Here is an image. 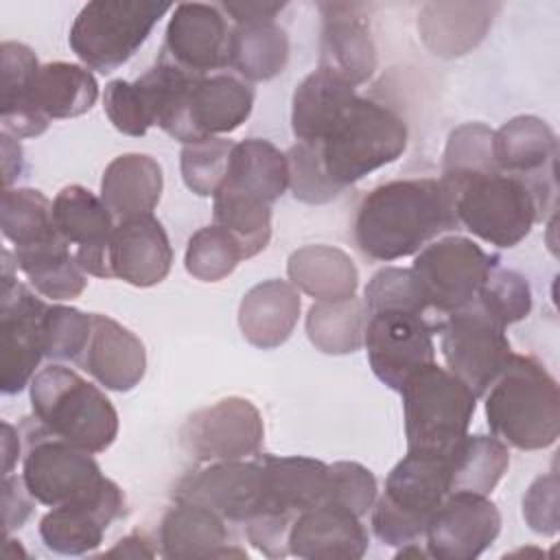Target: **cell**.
<instances>
[{
	"instance_id": "cell-33",
	"label": "cell",
	"mask_w": 560,
	"mask_h": 560,
	"mask_svg": "<svg viewBox=\"0 0 560 560\" xmlns=\"http://www.w3.org/2000/svg\"><path fill=\"white\" fill-rule=\"evenodd\" d=\"M499 4H427L418 18L422 42L440 57H459L475 48Z\"/></svg>"
},
{
	"instance_id": "cell-21",
	"label": "cell",
	"mask_w": 560,
	"mask_h": 560,
	"mask_svg": "<svg viewBox=\"0 0 560 560\" xmlns=\"http://www.w3.org/2000/svg\"><path fill=\"white\" fill-rule=\"evenodd\" d=\"M252 107L254 88L241 77L228 72L197 77L188 94L179 142L230 133L249 118Z\"/></svg>"
},
{
	"instance_id": "cell-35",
	"label": "cell",
	"mask_w": 560,
	"mask_h": 560,
	"mask_svg": "<svg viewBox=\"0 0 560 560\" xmlns=\"http://www.w3.org/2000/svg\"><path fill=\"white\" fill-rule=\"evenodd\" d=\"M354 88L324 70H313L293 92L291 129L298 142L315 144L354 96Z\"/></svg>"
},
{
	"instance_id": "cell-38",
	"label": "cell",
	"mask_w": 560,
	"mask_h": 560,
	"mask_svg": "<svg viewBox=\"0 0 560 560\" xmlns=\"http://www.w3.org/2000/svg\"><path fill=\"white\" fill-rule=\"evenodd\" d=\"M368 308L363 300L315 302L306 313V337L324 354H350L363 346Z\"/></svg>"
},
{
	"instance_id": "cell-48",
	"label": "cell",
	"mask_w": 560,
	"mask_h": 560,
	"mask_svg": "<svg viewBox=\"0 0 560 560\" xmlns=\"http://www.w3.org/2000/svg\"><path fill=\"white\" fill-rule=\"evenodd\" d=\"M284 155L289 162V188L298 201L317 206L341 195V188L326 177L315 144L295 142Z\"/></svg>"
},
{
	"instance_id": "cell-13",
	"label": "cell",
	"mask_w": 560,
	"mask_h": 560,
	"mask_svg": "<svg viewBox=\"0 0 560 560\" xmlns=\"http://www.w3.org/2000/svg\"><path fill=\"white\" fill-rule=\"evenodd\" d=\"M262 416L254 402L228 396L190 413L179 431L182 448L197 462L247 459L260 453Z\"/></svg>"
},
{
	"instance_id": "cell-1",
	"label": "cell",
	"mask_w": 560,
	"mask_h": 560,
	"mask_svg": "<svg viewBox=\"0 0 560 560\" xmlns=\"http://www.w3.org/2000/svg\"><path fill=\"white\" fill-rule=\"evenodd\" d=\"M457 228L453 199L440 177H411L372 188L357 208L352 236L363 256L389 262L416 256Z\"/></svg>"
},
{
	"instance_id": "cell-8",
	"label": "cell",
	"mask_w": 560,
	"mask_h": 560,
	"mask_svg": "<svg viewBox=\"0 0 560 560\" xmlns=\"http://www.w3.org/2000/svg\"><path fill=\"white\" fill-rule=\"evenodd\" d=\"M171 9V2L92 0L77 13L68 44L85 68L109 74L138 52Z\"/></svg>"
},
{
	"instance_id": "cell-17",
	"label": "cell",
	"mask_w": 560,
	"mask_h": 560,
	"mask_svg": "<svg viewBox=\"0 0 560 560\" xmlns=\"http://www.w3.org/2000/svg\"><path fill=\"white\" fill-rule=\"evenodd\" d=\"M122 514L125 494L116 481L105 477L92 494L46 512L39 521V536L55 553L83 556L103 542L107 527Z\"/></svg>"
},
{
	"instance_id": "cell-6",
	"label": "cell",
	"mask_w": 560,
	"mask_h": 560,
	"mask_svg": "<svg viewBox=\"0 0 560 560\" xmlns=\"http://www.w3.org/2000/svg\"><path fill=\"white\" fill-rule=\"evenodd\" d=\"M451 492L448 457L407 451L389 470L385 490L372 505V532L389 547H402L424 538L427 523Z\"/></svg>"
},
{
	"instance_id": "cell-40",
	"label": "cell",
	"mask_w": 560,
	"mask_h": 560,
	"mask_svg": "<svg viewBox=\"0 0 560 560\" xmlns=\"http://www.w3.org/2000/svg\"><path fill=\"white\" fill-rule=\"evenodd\" d=\"M0 228L13 247H28L59 236L52 223V201L37 188H4Z\"/></svg>"
},
{
	"instance_id": "cell-16",
	"label": "cell",
	"mask_w": 560,
	"mask_h": 560,
	"mask_svg": "<svg viewBox=\"0 0 560 560\" xmlns=\"http://www.w3.org/2000/svg\"><path fill=\"white\" fill-rule=\"evenodd\" d=\"M232 26L219 4L179 2L166 24V42L160 59L177 68L208 77L230 66Z\"/></svg>"
},
{
	"instance_id": "cell-25",
	"label": "cell",
	"mask_w": 560,
	"mask_h": 560,
	"mask_svg": "<svg viewBox=\"0 0 560 560\" xmlns=\"http://www.w3.org/2000/svg\"><path fill=\"white\" fill-rule=\"evenodd\" d=\"M160 553L164 558H243L245 551L236 547L228 529V521L214 510L175 501L160 523Z\"/></svg>"
},
{
	"instance_id": "cell-4",
	"label": "cell",
	"mask_w": 560,
	"mask_h": 560,
	"mask_svg": "<svg viewBox=\"0 0 560 560\" xmlns=\"http://www.w3.org/2000/svg\"><path fill=\"white\" fill-rule=\"evenodd\" d=\"M326 177L348 188L407 149V125L389 107L354 94L315 142Z\"/></svg>"
},
{
	"instance_id": "cell-2",
	"label": "cell",
	"mask_w": 560,
	"mask_h": 560,
	"mask_svg": "<svg viewBox=\"0 0 560 560\" xmlns=\"http://www.w3.org/2000/svg\"><path fill=\"white\" fill-rule=\"evenodd\" d=\"M440 182L453 199L459 228L497 247L518 245L551 210L556 195V184L529 182L499 168Z\"/></svg>"
},
{
	"instance_id": "cell-32",
	"label": "cell",
	"mask_w": 560,
	"mask_h": 560,
	"mask_svg": "<svg viewBox=\"0 0 560 560\" xmlns=\"http://www.w3.org/2000/svg\"><path fill=\"white\" fill-rule=\"evenodd\" d=\"M15 269H20L35 293L52 302L74 300L88 287V273L79 267L70 245L61 238H48L37 245L13 249Z\"/></svg>"
},
{
	"instance_id": "cell-30",
	"label": "cell",
	"mask_w": 560,
	"mask_h": 560,
	"mask_svg": "<svg viewBox=\"0 0 560 560\" xmlns=\"http://www.w3.org/2000/svg\"><path fill=\"white\" fill-rule=\"evenodd\" d=\"M287 188L289 162L276 144L262 138H247L234 142L228 173L219 190L247 195L271 206L284 195Z\"/></svg>"
},
{
	"instance_id": "cell-14",
	"label": "cell",
	"mask_w": 560,
	"mask_h": 560,
	"mask_svg": "<svg viewBox=\"0 0 560 560\" xmlns=\"http://www.w3.org/2000/svg\"><path fill=\"white\" fill-rule=\"evenodd\" d=\"M433 326L409 311H378L368 315L363 346L374 376L394 392L422 368L435 363Z\"/></svg>"
},
{
	"instance_id": "cell-28",
	"label": "cell",
	"mask_w": 560,
	"mask_h": 560,
	"mask_svg": "<svg viewBox=\"0 0 560 560\" xmlns=\"http://www.w3.org/2000/svg\"><path fill=\"white\" fill-rule=\"evenodd\" d=\"M300 317V293L287 280H265L254 284L241 300L238 326L243 337L260 348L282 346Z\"/></svg>"
},
{
	"instance_id": "cell-10",
	"label": "cell",
	"mask_w": 560,
	"mask_h": 560,
	"mask_svg": "<svg viewBox=\"0 0 560 560\" xmlns=\"http://www.w3.org/2000/svg\"><path fill=\"white\" fill-rule=\"evenodd\" d=\"M24 431L22 479L37 503L55 508L83 499L105 479L92 453L50 435L35 418L24 422Z\"/></svg>"
},
{
	"instance_id": "cell-9",
	"label": "cell",
	"mask_w": 560,
	"mask_h": 560,
	"mask_svg": "<svg viewBox=\"0 0 560 560\" xmlns=\"http://www.w3.org/2000/svg\"><path fill=\"white\" fill-rule=\"evenodd\" d=\"M499 256L483 252L466 236H444L424 245L411 271L427 298L435 332L442 319L472 304L492 273Z\"/></svg>"
},
{
	"instance_id": "cell-54",
	"label": "cell",
	"mask_w": 560,
	"mask_h": 560,
	"mask_svg": "<svg viewBox=\"0 0 560 560\" xmlns=\"http://www.w3.org/2000/svg\"><path fill=\"white\" fill-rule=\"evenodd\" d=\"M2 166H4V188H11V184L20 177L24 168V155L18 138L2 133Z\"/></svg>"
},
{
	"instance_id": "cell-56",
	"label": "cell",
	"mask_w": 560,
	"mask_h": 560,
	"mask_svg": "<svg viewBox=\"0 0 560 560\" xmlns=\"http://www.w3.org/2000/svg\"><path fill=\"white\" fill-rule=\"evenodd\" d=\"M18 431L9 424L2 422V453H4V475H9L20 457V440Z\"/></svg>"
},
{
	"instance_id": "cell-19",
	"label": "cell",
	"mask_w": 560,
	"mask_h": 560,
	"mask_svg": "<svg viewBox=\"0 0 560 560\" xmlns=\"http://www.w3.org/2000/svg\"><path fill=\"white\" fill-rule=\"evenodd\" d=\"M322 11L317 70L357 88L376 70V46L359 4L326 2Z\"/></svg>"
},
{
	"instance_id": "cell-31",
	"label": "cell",
	"mask_w": 560,
	"mask_h": 560,
	"mask_svg": "<svg viewBox=\"0 0 560 560\" xmlns=\"http://www.w3.org/2000/svg\"><path fill=\"white\" fill-rule=\"evenodd\" d=\"M289 282L317 302H341L357 295L359 271L352 258L332 245H304L289 256Z\"/></svg>"
},
{
	"instance_id": "cell-27",
	"label": "cell",
	"mask_w": 560,
	"mask_h": 560,
	"mask_svg": "<svg viewBox=\"0 0 560 560\" xmlns=\"http://www.w3.org/2000/svg\"><path fill=\"white\" fill-rule=\"evenodd\" d=\"M39 70L37 55L22 42L0 44V122L13 138L42 136L50 120L33 103V81Z\"/></svg>"
},
{
	"instance_id": "cell-41",
	"label": "cell",
	"mask_w": 560,
	"mask_h": 560,
	"mask_svg": "<svg viewBox=\"0 0 560 560\" xmlns=\"http://www.w3.org/2000/svg\"><path fill=\"white\" fill-rule=\"evenodd\" d=\"M212 219L241 245L243 258L260 254L271 238V206L247 195L217 190L212 197Z\"/></svg>"
},
{
	"instance_id": "cell-5",
	"label": "cell",
	"mask_w": 560,
	"mask_h": 560,
	"mask_svg": "<svg viewBox=\"0 0 560 560\" xmlns=\"http://www.w3.org/2000/svg\"><path fill=\"white\" fill-rule=\"evenodd\" d=\"M28 396L33 418L50 435L92 455L114 444L118 413L112 400L72 368L61 363L42 368L28 385Z\"/></svg>"
},
{
	"instance_id": "cell-44",
	"label": "cell",
	"mask_w": 560,
	"mask_h": 560,
	"mask_svg": "<svg viewBox=\"0 0 560 560\" xmlns=\"http://www.w3.org/2000/svg\"><path fill=\"white\" fill-rule=\"evenodd\" d=\"M92 335V313L74 306L48 304L42 317L44 359L79 363Z\"/></svg>"
},
{
	"instance_id": "cell-29",
	"label": "cell",
	"mask_w": 560,
	"mask_h": 560,
	"mask_svg": "<svg viewBox=\"0 0 560 560\" xmlns=\"http://www.w3.org/2000/svg\"><path fill=\"white\" fill-rule=\"evenodd\" d=\"M162 166L144 153L114 158L101 177V199L116 221L153 214L162 197Z\"/></svg>"
},
{
	"instance_id": "cell-22",
	"label": "cell",
	"mask_w": 560,
	"mask_h": 560,
	"mask_svg": "<svg viewBox=\"0 0 560 560\" xmlns=\"http://www.w3.org/2000/svg\"><path fill=\"white\" fill-rule=\"evenodd\" d=\"M107 249L112 278L140 289L160 284L173 265L166 230L153 214L116 221Z\"/></svg>"
},
{
	"instance_id": "cell-43",
	"label": "cell",
	"mask_w": 560,
	"mask_h": 560,
	"mask_svg": "<svg viewBox=\"0 0 560 560\" xmlns=\"http://www.w3.org/2000/svg\"><path fill=\"white\" fill-rule=\"evenodd\" d=\"M363 304L368 315L378 311H409L422 315L435 330L427 298L411 269L385 267L376 271L363 291Z\"/></svg>"
},
{
	"instance_id": "cell-46",
	"label": "cell",
	"mask_w": 560,
	"mask_h": 560,
	"mask_svg": "<svg viewBox=\"0 0 560 560\" xmlns=\"http://www.w3.org/2000/svg\"><path fill=\"white\" fill-rule=\"evenodd\" d=\"M234 142L221 136L188 142L179 153L182 179L199 197H214L221 188Z\"/></svg>"
},
{
	"instance_id": "cell-53",
	"label": "cell",
	"mask_w": 560,
	"mask_h": 560,
	"mask_svg": "<svg viewBox=\"0 0 560 560\" xmlns=\"http://www.w3.org/2000/svg\"><path fill=\"white\" fill-rule=\"evenodd\" d=\"M221 11L232 18L234 26L254 24V22H276V15L287 7V2L269 0H228L219 4Z\"/></svg>"
},
{
	"instance_id": "cell-23",
	"label": "cell",
	"mask_w": 560,
	"mask_h": 560,
	"mask_svg": "<svg viewBox=\"0 0 560 560\" xmlns=\"http://www.w3.org/2000/svg\"><path fill=\"white\" fill-rule=\"evenodd\" d=\"M368 547L361 516L332 503L304 510L289 529V553L304 560H359Z\"/></svg>"
},
{
	"instance_id": "cell-55",
	"label": "cell",
	"mask_w": 560,
	"mask_h": 560,
	"mask_svg": "<svg viewBox=\"0 0 560 560\" xmlns=\"http://www.w3.org/2000/svg\"><path fill=\"white\" fill-rule=\"evenodd\" d=\"M155 551L149 547V538L140 532H133L129 536H125L122 540H118L109 551H105V556H122V558H151Z\"/></svg>"
},
{
	"instance_id": "cell-36",
	"label": "cell",
	"mask_w": 560,
	"mask_h": 560,
	"mask_svg": "<svg viewBox=\"0 0 560 560\" xmlns=\"http://www.w3.org/2000/svg\"><path fill=\"white\" fill-rule=\"evenodd\" d=\"M289 61V37L276 22L238 24L230 39V68L243 81H269Z\"/></svg>"
},
{
	"instance_id": "cell-7",
	"label": "cell",
	"mask_w": 560,
	"mask_h": 560,
	"mask_svg": "<svg viewBox=\"0 0 560 560\" xmlns=\"http://www.w3.org/2000/svg\"><path fill=\"white\" fill-rule=\"evenodd\" d=\"M402 396L407 451L448 457L468 435L477 396L446 368L431 363L398 392Z\"/></svg>"
},
{
	"instance_id": "cell-12",
	"label": "cell",
	"mask_w": 560,
	"mask_h": 560,
	"mask_svg": "<svg viewBox=\"0 0 560 560\" xmlns=\"http://www.w3.org/2000/svg\"><path fill=\"white\" fill-rule=\"evenodd\" d=\"M15 258L2 252V291H0V389L18 394L31 385L37 365L44 359L42 317L46 302L26 284L13 278Z\"/></svg>"
},
{
	"instance_id": "cell-34",
	"label": "cell",
	"mask_w": 560,
	"mask_h": 560,
	"mask_svg": "<svg viewBox=\"0 0 560 560\" xmlns=\"http://www.w3.org/2000/svg\"><path fill=\"white\" fill-rule=\"evenodd\" d=\"M98 83L94 74L79 63L48 61L39 66L33 81V103L48 120L77 118L94 107Z\"/></svg>"
},
{
	"instance_id": "cell-39",
	"label": "cell",
	"mask_w": 560,
	"mask_h": 560,
	"mask_svg": "<svg viewBox=\"0 0 560 560\" xmlns=\"http://www.w3.org/2000/svg\"><path fill=\"white\" fill-rule=\"evenodd\" d=\"M510 466V451L497 435H466L448 455L451 492L490 494Z\"/></svg>"
},
{
	"instance_id": "cell-24",
	"label": "cell",
	"mask_w": 560,
	"mask_h": 560,
	"mask_svg": "<svg viewBox=\"0 0 560 560\" xmlns=\"http://www.w3.org/2000/svg\"><path fill=\"white\" fill-rule=\"evenodd\" d=\"M77 365L105 389L129 392L147 372V350L129 328L103 313H92V335Z\"/></svg>"
},
{
	"instance_id": "cell-49",
	"label": "cell",
	"mask_w": 560,
	"mask_h": 560,
	"mask_svg": "<svg viewBox=\"0 0 560 560\" xmlns=\"http://www.w3.org/2000/svg\"><path fill=\"white\" fill-rule=\"evenodd\" d=\"M378 488L376 477L370 468L359 462H335L328 464V490L326 501L363 516L372 510Z\"/></svg>"
},
{
	"instance_id": "cell-45",
	"label": "cell",
	"mask_w": 560,
	"mask_h": 560,
	"mask_svg": "<svg viewBox=\"0 0 560 560\" xmlns=\"http://www.w3.org/2000/svg\"><path fill=\"white\" fill-rule=\"evenodd\" d=\"M494 131L483 122H464L448 133L444 158H442V179L466 177L475 173L497 171L492 155Z\"/></svg>"
},
{
	"instance_id": "cell-50",
	"label": "cell",
	"mask_w": 560,
	"mask_h": 560,
	"mask_svg": "<svg viewBox=\"0 0 560 560\" xmlns=\"http://www.w3.org/2000/svg\"><path fill=\"white\" fill-rule=\"evenodd\" d=\"M103 109L109 122L125 136L140 138L149 131V127H153L147 98L136 81H109L103 92Z\"/></svg>"
},
{
	"instance_id": "cell-47",
	"label": "cell",
	"mask_w": 560,
	"mask_h": 560,
	"mask_svg": "<svg viewBox=\"0 0 560 560\" xmlns=\"http://www.w3.org/2000/svg\"><path fill=\"white\" fill-rule=\"evenodd\" d=\"M477 304L508 328L510 324L525 319L532 311L529 282L514 269L494 267L477 295Z\"/></svg>"
},
{
	"instance_id": "cell-20",
	"label": "cell",
	"mask_w": 560,
	"mask_h": 560,
	"mask_svg": "<svg viewBox=\"0 0 560 560\" xmlns=\"http://www.w3.org/2000/svg\"><path fill=\"white\" fill-rule=\"evenodd\" d=\"M262 468L260 505L254 516L267 514L293 523L298 514L326 501L328 464L302 455H256Z\"/></svg>"
},
{
	"instance_id": "cell-3",
	"label": "cell",
	"mask_w": 560,
	"mask_h": 560,
	"mask_svg": "<svg viewBox=\"0 0 560 560\" xmlns=\"http://www.w3.org/2000/svg\"><path fill=\"white\" fill-rule=\"evenodd\" d=\"M483 396L488 427L501 442L518 451H540L558 440L560 392L538 359L512 352Z\"/></svg>"
},
{
	"instance_id": "cell-52",
	"label": "cell",
	"mask_w": 560,
	"mask_h": 560,
	"mask_svg": "<svg viewBox=\"0 0 560 560\" xmlns=\"http://www.w3.org/2000/svg\"><path fill=\"white\" fill-rule=\"evenodd\" d=\"M2 501H4V529L11 534L15 527H22L33 512V494L28 492L22 477L4 475L2 481Z\"/></svg>"
},
{
	"instance_id": "cell-51",
	"label": "cell",
	"mask_w": 560,
	"mask_h": 560,
	"mask_svg": "<svg viewBox=\"0 0 560 560\" xmlns=\"http://www.w3.org/2000/svg\"><path fill=\"white\" fill-rule=\"evenodd\" d=\"M523 518L532 532L542 536L558 534V475L536 477L523 497Z\"/></svg>"
},
{
	"instance_id": "cell-37",
	"label": "cell",
	"mask_w": 560,
	"mask_h": 560,
	"mask_svg": "<svg viewBox=\"0 0 560 560\" xmlns=\"http://www.w3.org/2000/svg\"><path fill=\"white\" fill-rule=\"evenodd\" d=\"M52 223L68 245L79 247L105 243L116 228V219L103 199L81 184L63 186L57 192L52 199Z\"/></svg>"
},
{
	"instance_id": "cell-42",
	"label": "cell",
	"mask_w": 560,
	"mask_h": 560,
	"mask_svg": "<svg viewBox=\"0 0 560 560\" xmlns=\"http://www.w3.org/2000/svg\"><path fill=\"white\" fill-rule=\"evenodd\" d=\"M241 260L243 252L238 241L217 223L199 228L190 236L184 254L186 271L201 282H219L228 278Z\"/></svg>"
},
{
	"instance_id": "cell-26",
	"label": "cell",
	"mask_w": 560,
	"mask_h": 560,
	"mask_svg": "<svg viewBox=\"0 0 560 560\" xmlns=\"http://www.w3.org/2000/svg\"><path fill=\"white\" fill-rule=\"evenodd\" d=\"M492 155L499 171L542 184H556L558 140L538 116H514L492 136Z\"/></svg>"
},
{
	"instance_id": "cell-11",
	"label": "cell",
	"mask_w": 560,
	"mask_h": 560,
	"mask_svg": "<svg viewBox=\"0 0 560 560\" xmlns=\"http://www.w3.org/2000/svg\"><path fill=\"white\" fill-rule=\"evenodd\" d=\"M438 332L446 370L477 398L483 396L512 357L505 326L492 319L475 300L466 308L446 315Z\"/></svg>"
},
{
	"instance_id": "cell-18",
	"label": "cell",
	"mask_w": 560,
	"mask_h": 560,
	"mask_svg": "<svg viewBox=\"0 0 560 560\" xmlns=\"http://www.w3.org/2000/svg\"><path fill=\"white\" fill-rule=\"evenodd\" d=\"M262 468L258 457L212 462L210 466L190 472L173 488L175 501L206 505L221 514L228 523H245L260 505Z\"/></svg>"
},
{
	"instance_id": "cell-15",
	"label": "cell",
	"mask_w": 560,
	"mask_h": 560,
	"mask_svg": "<svg viewBox=\"0 0 560 560\" xmlns=\"http://www.w3.org/2000/svg\"><path fill=\"white\" fill-rule=\"evenodd\" d=\"M499 532L501 514L488 494L453 490L431 514L424 545L429 558L472 560L497 540Z\"/></svg>"
}]
</instances>
